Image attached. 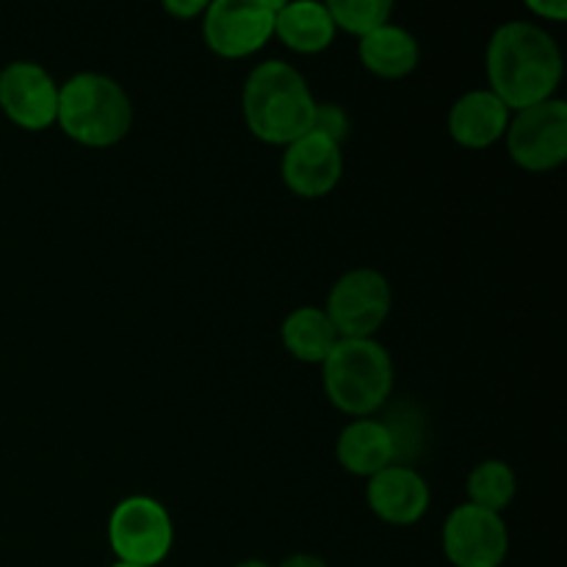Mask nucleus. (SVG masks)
Here are the masks:
<instances>
[{
    "label": "nucleus",
    "mask_w": 567,
    "mask_h": 567,
    "mask_svg": "<svg viewBox=\"0 0 567 567\" xmlns=\"http://www.w3.org/2000/svg\"><path fill=\"white\" fill-rule=\"evenodd\" d=\"M509 116L513 111L491 89H471L449 109V136L465 150H487L502 142Z\"/></svg>",
    "instance_id": "13"
},
{
    "label": "nucleus",
    "mask_w": 567,
    "mask_h": 567,
    "mask_svg": "<svg viewBox=\"0 0 567 567\" xmlns=\"http://www.w3.org/2000/svg\"><path fill=\"white\" fill-rule=\"evenodd\" d=\"M205 9H208V3L205 0H166L164 3V11L169 17H175V20L181 22H188V20H203Z\"/></svg>",
    "instance_id": "22"
},
{
    "label": "nucleus",
    "mask_w": 567,
    "mask_h": 567,
    "mask_svg": "<svg viewBox=\"0 0 567 567\" xmlns=\"http://www.w3.org/2000/svg\"><path fill=\"white\" fill-rule=\"evenodd\" d=\"M282 0H214L203 14V39L221 59H247L275 39Z\"/></svg>",
    "instance_id": "6"
},
{
    "label": "nucleus",
    "mask_w": 567,
    "mask_h": 567,
    "mask_svg": "<svg viewBox=\"0 0 567 567\" xmlns=\"http://www.w3.org/2000/svg\"><path fill=\"white\" fill-rule=\"evenodd\" d=\"M526 9L532 11L535 17H540V20H548V22H563L567 20V3L565 0H532V3H526Z\"/></svg>",
    "instance_id": "23"
},
{
    "label": "nucleus",
    "mask_w": 567,
    "mask_h": 567,
    "mask_svg": "<svg viewBox=\"0 0 567 567\" xmlns=\"http://www.w3.org/2000/svg\"><path fill=\"white\" fill-rule=\"evenodd\" d=\"M468 504L502 515L518 493V476L504 460H482L465 482Z\"/></svg>",
    "instance_id": "18"
},
{
    "label": "nucleus",
    "mask_w": 567,
    "mask_h": 567,
    "mask_svg": "<svg viewBox=\"0 0 567 567\" xmlns=\"http://www.w3.org/2000/svg\"><path fill=\"white\" fill-rule=\"evenodd\" d=\"M382 424H385L393 443V465H410L413 460L421 457L426 441V424L415 404H393L385 419H382Z\"/></svg>",
    "instance_id": "19"
},
{
    "label": "nucleus",
    "mask_w": 567,
    "mask_h": 567,
    "mask_svg": "<svg viewBox=\"0 0 567 567\" xmlns=\"http://www.w3.org/2000/svg\"><path fill=\"white\" fill-rule=\"evenodd\" d=\"M349 114L343 105L338 103H316V111H313V125H310V131L313 133H321V136H327L330 142L341 144L349 138Z\"/></svg>",
    "instance_id": "21"
},
{
    "label": "nucleus",
    "mask_w": 567,
    "mask_h": 567,
    "mask_svg": "<svg viewBox=\"0 0 567 567\" xmlns=\"http://www.w3.org/2000/svg\"><path fill=\"white\" fill-rule=\"evenodd\" d=\"M55 125L83 147H114L131 133L133 103L114 78L103 72H78L59 86Z\"/></svg>",
    "instance_id": "3"
},
{
    "label": "nucleus",
    "mask_w": 567,
    "mask_h": 567,
    "mask_svg": "<svg viewBox=\"0 0 567 567\" xmlns=\"http://www.w3.org/2000/svg\"><path fill=\"white\" fill-rule=\"evenodd\" d=\"M109 546L116 563L158 567L175 546L169 509L150 496H127L111 509Z\"/></svg>",
    "instance_id": "5"
},
{
    "label": "nucleus",
    "mask_w": 567,
    "mask_h": 567,
    "mask_svg": "<svg viewBox=\"0 0 567 567\" xmlns=\"http://www.w3.org/2000/svg\"><path fill=\"white\" fill-rule=\"evenodd\" d=\"M327 11L336 22V31H347L363 39L365 33L391 22L393 3H388V0H330Z\"/></svg>",
    "instance_id": "20"
},
{
    "label": "nucleus",
    "mask_w": 567,
    "mask_h": 567,
    "mask_svg": "<svg viewBox=\"0 0 567 567\" xmlns=\"http://www.w3.org/2000/svg\"><path fill=\"white\" fill-rule=\"evenodd\" d=\"M327 399L352 419H371L393 393V358L377 338H341L321 363Z\"/></svg>",
    "instance_id": "4"
},
{
    "label": "nucleus",
    "mask_w": 567,
    "mask_h": 567,
    "mask_svg": "<svg viewBox=\"0 0 567 567\" xmlns=\"http://www.w3.org/2000/svg\"><path fill=\"white\" fill-rule=\"evenodd\" d=\"M280 175L288 192L297 197H327L330 192H336L343 177V147L321 133H305L282 153Z\"/></svg>",
    "instance_id": "11"
},
{
    "label": "nucleus",
    "mask_w": 567,
    "mask_h": 567,
    "mask_svg": "<svg viewBox=\"0 0 567 567\" xmlns=\"http://www.w3.org/2000/svg\"><path fill=\"white\" fill-rule=\"evenodd\" d=\"M280 338L282 347H286V352L293 360L310 365L324 363L327 354L341 341L336 327H332L330 316L324 313V308H316V305H302V308L291 310L282 319Z\"/></svg>",
    "instance_id": "17"
},
{
    "label": "nucleus",
    "mask_w": 567,
    "mask_h": 567,
    "mask_svg": "<svg viewBox=\"0 0 567 567\" xmlns=\"http://www.w3.org/2000/svg\"><path fill=\"white\" fill-rule=\"evenodd\" d=\"M360 64L377 78L399 81V78L413 75L421 61V44L408 28L396 22H385L377 31L365 33L358 42Z\"/></svg>",
    "instance_id": "14"
},
{
    "label": "nucleus",
    "mask_w": 567,
    "mask_h": 567,
    "mask_svg": "<svg viewBox=\"0 0 567 567\" xmlns=\"http://www.w3.org/2000/svg\"><path fill=\"white\" fill-rule=\"evenodd\" d=\"M277 567H330L321 557L316 554H291V557L282 559Z\"/></svg>",
    "instance_id": "24"
},
{
    "label": "nucleus",
    "mask_w": 567,
    "mask_h": 567,
    "mask_svg": "<svg viewBox=\"0 0 567 567\" xmlns=\"http://www.w3.org/2000/svg\"><path fill=\"white\" fill-rule=\"evenodd\" d=\"M0 111L22 131H48L59 116V83L37 61H11L0 70Z\"/></svg>",
    "instance_id": "10"
},
{
    "label": "nucleus",
    "mask_w": 567,
    "mask_h": 567,
    "mask_svg": "<svg viewBox=\"0 0 567 567\" xmlns=\"http://www.w3.org/2000/svg\"><path fill=\"white\" fill-rule=\"evenodd\" d=\"M336 457L352 476L371 480L393 465V443L380 419H354L338 435Z\"/></svg>",
    "instance_id": "16"
},
{
    "label": "nucleus",
    "mask_w": 567,
    "mask_h": 567,
    "mask_svg": "<svg viewBox=\"0 0 567 567\" xmlns=\"http://www.w3.org/2000/svg\"><path fill=\"white\" fill-rule=\"evenodd\" d=\"M336 22H332L327 3L316 0H282L275 17V37L288 50L299 55L324 53L336 39Z\"/></svg>",
    "instance_id": "15"
},
{
    "label": "nucleus",
    "mask_w": 567,
    "mask_h": 567,
    "mask_svg": "<svg viewBox=\"0 0 567 567\" xmlns=\"http://www.w3.org/2000/svg\"><path fill=\"white\" fill-rule=\"evenodd\" d=\"M236 567H271L269 563H260V559H247V563H238Z\"/></svg>",
    "instance_id": "25"
},
{
    "label": "nucleus",
    "mask_w": 567,
    "mask_h": 567,
    "mask_svg": "<svg viewBox=\"0 0 567 567\" xmlns=\"http://www.w3.org/2000/svg\"><path fill=\"white\" fill-rule=\"evenodd\" d=\"M391 308L393 291L388 277L363 266L338 277L324 313L330 316L338 338H374L391 316Z\"/></svg>",
    "instance_id": "7"
},
{
    "label": "nucleus",
    "mask_w": 567,
    "mask_h": 567,
    "mask_svg": "<svg viewBox=\"0 0 567 567\" xmlns=\"http://www.w3.org/2000/svg\"><path fill=\"white\" fill-rule=\"evenodd\" d=\"M443 554L454 567H502L509 554V532L502 515L460 504L443 520Z\"/></svg>",
    "instance_id": "9"
},
{
    "label": "nucleus",
    "mask_w": 567,
    "mask_h": 567,
    "mask_svg": "<svg viewBox=\"0 0 567 567\" xmlns=\"http://www.w3.org/2000/svg\"><path fill=\"white\" fill-rule=\"evenodd\" d=\"M111 567H138V565H125V563H114Z\"/></svg>",
    "instance_id": "26"
},
{
    "label": "nucleus",
    "mask_w": 567,
    "mask_h": 567,
    "mask_svg": "<svg viewBox=\"0 0 567 567\" xmlns=\"http://www.w3.org/2000/svg\"><path fill=\"white\" fill-rule=\"evenodd\" d=\"M487 83L509 111L557 97L565 61L557 39L537 22L509 20L493 31L487 44Z\"/></svg>",
    "instance_id": "1"
},
{
    "label": "nucleus",
    "mask_w": 567,
    "mask_h": 567,
    "mask_svg": "<svg viewBox=\"0 0 567 567\" xmlns=\"http://www.w3.org/2000/svg\"><path fill=\"white\" fill-rule=\"evenodd\" d=\"M369 509L391 526H413L430 513L432 491L413 465H388L365 487Z\"/></svg>",
    "instance_id": "12"
},
{
    "label": "nucleus",
    "mask_w": 567,
    "mask_h": 567,
    "mask_svg": "<svg viewBox=\"0 0 567 567\" xmlns=\"http://www.w3.org/2000/svg\"><path fill=\"white\" fill-rule=\"evenodd\" d=\"M316 103L319 100L310 92L305 75L288 61H264L244 81V122L249 133L264 144L288 147L299 136L310 133Z\"/></svg>",
    "instance_id": "2"
},
{
    "label": "nucleus",
    "mask_w": 567,
    "mask_h": 567,
    "mask_svg": "<svg viewBox=\"0 0 567 567\" xmlns=\"http://www.w3.org/2000/svg\"><path fill=\"white\" fill-rule=\"evenodd\" d=\"M507 153L520 169L551 172L567 161V103L559 97L509 116Z\"/></svg>",
    "instance_id": "8"
}]
</instances>
